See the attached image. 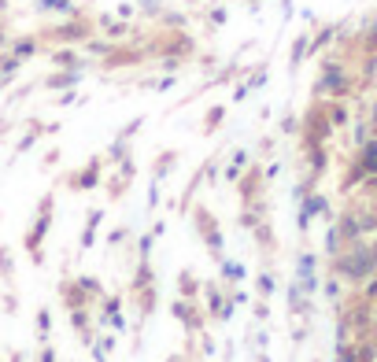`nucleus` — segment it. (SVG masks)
Segmentation results:
<instances>
[{"label":"nucleus","mask_w":377,"mask_h":362,"mask_svg":"<svg viewBox=\"0 0 377 362\" xmlns=\"http://www.w3.org/2000/svg\"><path fill=\"white\" fill-rule=\"evenodd\" d=\"M333 274L348 285H362L366 278L377 274V248L366 240H355V244H344V248L333 255Z\"/></svg>","instance_id":"obj_1"},{"label":"nucleus","mask_w":377,"mask_h":362,"mask_svg":"<svg viewBox=\"0 0 377 362\" xmlns=\"http://www.w3.org/2000/svg\"><path fill=\"white\" fill-rule=\"evenodd\" d=\"M130 300L137 303V311L141 314H152L156 303H159V292H156V278H152V263L141 259L134 274V285H130Z\"/></svg>","instance_id":"obj_2"},{"label":"nucleus","mask_w":377,"mask_h":362,"mask_svg":"<svg viewBox=\"0 0 377 362\" xmlns=\"http://www.w3.org/2000/svg\"><path fill=\"white\" fill-rule=\"evenodd\" d=\"M192 218H196V233H200V240L208 244V251L214 259H222V229H219V222H214V215L208 207H192Z\"/></svg>","instance_id":"obj_3"},{"label":"nucleus","mask_w":377,"mask_h":362,"mask_svg":"<svg viewBox=\"0 0 377 362\" xmlns=\"http://www.w3.org/2000/svg\"><path fill=\"white\" fill-rule=\"evenodd\" d=\"M170 311H174V318H178L181 325H185V333H189V336L203 333V311H200V300H185V296H181V300L170 307Z\"/></svg>","instance_id":"obj_4"},{"label":"nucleus","mask_w":377,"mask_h":362,"mask_svg":"<svg viewBox=\"0 0 377 362\" xmlns=\"http://www.w3.org/2000/svg\"><path fill=\"white\" fill-rule=\"evenodd\" d=\"M337 233H340V240H344V244L362 240V229H359V218H355V207H351V211H344V215L337 218Z\"/></svg>","instance_id":"obj_5"},{"label":"nucleus","mask_w":377,"mask_h":362,"mask_svg":"<svg viewBox=\"0 0 377 362\" xmlns=\"http://www.w3.org/2000/svg\"><path fill=\"white\" fill-rule=\"evenodd\" d=\"M315 215H326V196L307 193L304 196V211H300V226H304V233H307V226H311V218Z\"/></svg>","instance_id":"obj_6"},{"label":"nucleus","mask_w":377,"mask_h":362,"mask_svg":"<svg viewBox=\"0 0 377 362\" xmlns=\"http://www.w3.org/2000/svg\"><path fill=\"white\" fill-rule=\"evenodd\" d=\"M355 218H359L362 237H377V207H355Z\"/></svg>","instance_id":"obj_7"},{"label":"nucleus","mask_w":377,"mask_h":362,"mask_svg":"<svg viewBox=\"0 0 377 362\" xmlns=\"http://www.w3.org/2000/svg\"><path fill=\"white\" fill-rule=\"evenodd\" d=\"M178 289H181L185 300H200V281H196V274H192V270H181L178 274Z\"/></svg>","instance_id":"obj_8"},{"label":"nucleus","mask_w":377,"mask_h":362,"mask_svg":"<svg viewBox=\"0 0 377 362\" xmlns=\"http://www.w3.org/2000/svg\"><path fill=\"white\" fill-rule=\"evenodd\" d=\"M255 244H259L263 251H277V240H274V233H270V222H259V226H255Z\"/></svg>","instance_id":"obj_9"},{"label":"nucleus","mask_w":377,"mask_h":362,"mask_svg":"<svg viewBox=\"0 0 377 362\" xmlns=\"http://www.w3.org/2000/svg\"><path fill=\"white\" fill-rule=\"evenodd\" d=\"M174 163H178V152H163V155H159V159H156V166H152L156 181H163V178L170 174V166H174Z\"/></svg>","instance_id":"obj_10"},{"label":"nucleus","mask_w":377,"mask_h":362,"mask_svg":"<svg viewBox=\"0 0 377 362\" xmlns=\"http://www.w3.org/2000/svg\"><path fill=\"white\" fill-rule=\"evenodd\" d=\"M96 166H100V163L93 159V163L85 166V174H78V178L71 181V185H74V189H93V185H96V178H100V174H96Z\"/></svg>","instance_id":"obj_11"},{"label":"nucleus","mask_w":377,"mask_h":362,"mask_svg":"<svg viewBox=\"0 0 377 362\" xmlns=\"http://www.w3.org/2000/svg\"><path fill=\"white\" fill-rule=\"evenodd\" d=\"M359 163H362L366 174H377V141H370V144L362 148V159H359Z\"/></svg>","instance_id":"obj_12"},{"label":"nucleus","mask_w":377,"mask_h":362,"mask_svg":"<svg viewBox=\"0 0 377 362\" xmlns=\"http://www.w3.org/2000/svg\"><path fill=\"white\" fill-rule=\"evenodd\" d=\"M255 289H259V296H263V300H270V296H274V289H277V281H274V274H259V278H255Z\"/></svg>","instance_id":"obj_13"},{"label":"nucleus","mask_w":377,"mask_h":362,"mask_svg":"<svg viewBox=\"0 0 377 362\" xmlns=\"http://www.w3.org/2000/svg\"><path fill=\"white\" fill-rule=\"evenodd\" d=\"M337 362H359V344H351V340L337 344Z\"/></svg>","instance_id":"obj_14"},{"label":"nucleus","mask_w":377,"mask_h":362,"mask_svg":"<svg viewBox=\"0 0 377 362\" xmlns=\"http://www.w3.org/2000/svg\"><path fill=\"white\" fill-rule=\"evenodd\" d=\"M219 266H222V278H226V281H244V266H241V263L219 259Z\"/></svg>","instance_id":"obj_15"},{"label":"nucleus","mask_w":377,"mask_h":362,"mask_svg":"<svg viewBox=\"0 0 377 362\" xmlns=\"http://www.w3.org/2000/svg\"><path fill=\"white\" fill-rule=\"evenodd\" d=\"M244 152H237V159H233V166H226V181H233V185H237V178H241V166H244Z\"/></svg>","instance_id":"obj_16"},{"label":"nucleus","mask_w":377,"mask_h":362,"mask_svg":"<svg viewBox=\"0 0 377 362\" xmlns=\"http://www.w3.org/2000/svg\"><path fill=\"white\" fill-rule=\"evenodd\" d=\"M252 314H255V322H270V307H266V300H263V296H259V300H255V307H252Z\"/></svg>","instance_id":"obj_17"},{"label":"nucleus","mask_w":377,"mask_h":362,"mask_svg":"<svg viewBox=\"0 0 377 362\" xmlns=\"http://www.w3.org/2000/svg\"><path fill=\"white\" fill-rule=\"evenodd\" d=\"M100 218H104L100 211H93V215H89V229L82 233V248H89V244H93V229H96V222H100Z\"/></svg>","instance_id":"obj_18"},{"label":"nucleus","mask_w":377,"mask_h":362,"mask_svg":"<svg viewBox=\"0 0 377 362\" xmlns=\"http://www.w3.org/2000/svg\"><path fill=\"white\" fill-rule=\"evenodd\" d=\"M222 111H226V108H211V115H208V122H203V133H214V126L222 122Z\"/></svg>","instance_id":"obj_19"},{"label":"nucleus","mask_w":377,"mask_h":362,"mask_svg":"<svg viewBox=\"0 0 377 362\" xmlns=\"http://www.w3.org/2000/svg\"><path fill=\"white\" fill-rule=\"evenodd\" d=\"M126 237H130V233H126V226H118L115 233H107V244H122Z\"/></svg>","instance_id":"obj_20"},{"label":"nucleus","mask_w":377,"mask_h":362,"mask_svg":"<svg viewBox=\"0 0 377 362\" xmlns=\"http://www.w3.org/2000/svg\"><path fill=\"white\" fill-rule=\"evenodd\" d=\"M370 122H374V130H377V108H374V115H370Z\"/></svg>","instance_id":"obj_21"},{"label":"nucleus","mask_w":377,"mask_h":362,"mask_svg":"<svg viewBox=\"0 0 377 362\" xmlns=\"http://www.w3.org/2000/svg\"><path fill=\"white\" fill-rule=\"evenodd\" d=\"M259 362H270V359H266V355H259Z\"/></svg>","instance_id":"obj_22"},{"label":"nucleus","mask_w":377,"mask_h":362,"mask_svg":"<svg viewBox=\"0 0 377 362\" xmlns=\"http://www.w3.org/2000/svg\"><path fill=\"white\" fill-rule=\"evenodd\" d=\"M374 248H377V237H374Z\"/></svg>","instance_id":"obj_23"},{"label":"nucleus","mask_w":377,"mask_h":362,"mask_svg":"<svg viewBox=\"0 0 377 362\" xmlns=\"http://www.w3.org/2000/svg\"><path fill=\"white\" fill-rule=\"evenodd\" d=\"M374 362H377V359H374Z\"/></svg>","instance_id":"obj_24"}]
</instances>
